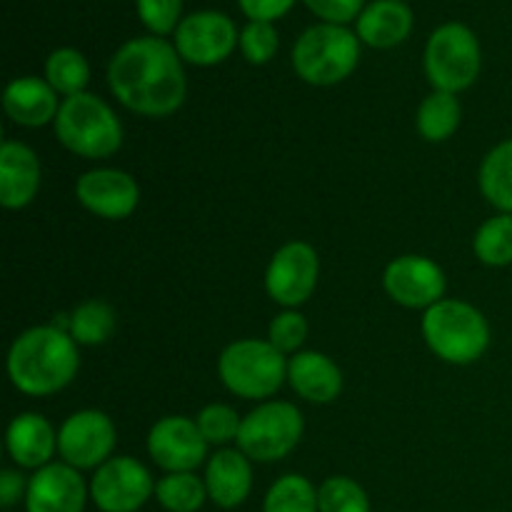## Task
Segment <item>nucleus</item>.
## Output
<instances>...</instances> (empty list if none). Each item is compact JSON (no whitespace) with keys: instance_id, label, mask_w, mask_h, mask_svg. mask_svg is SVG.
<instances>
[{"instance_id":"16","label":"nucleus","mask_w":512,"mask_h":512,"mask_svg":"<svg viewBox=\"0 0 512 512\" xmlns=\"http://www.w3.org/2000/svg\"><path fill=\"white\" fill-rule=\"evenodd\" d=\"M90 500V483L83 473L63 460L35 470L28 478L25 512H85Z\"/></svg>"},{"instance_id":"18","label":"nucleus","mask_w":512,"mask_h":512,"mask_svg":"<svg viewBox=\"0 0 512 512\" xmlns=\"http://www.w3.org/2000/svg\"><path fill=\"white\" fill-rule=\"evenodd\" d=\"M208 498L215 508L235 510L253 490V460L238 448H218L203 465Z\"/></svg>"},{"instance_id":"30","label":"nucleus","mask_w":512,"mask_h":512,"mask_svg":"<svg viewBox=\"0 0 512 512\" xmlns=\"http://www.w3.org/2000/svg\"><path fill=\"white\" fill-rule=\"evenodd\" d=\"M195 423H198L200 435H203L210 448H230V445L238 443L243 418H240L233 405L208 403L205 408L198 410Z\"/></svg>"},{"instance_id":"29","label":"nucleus","mask_w":512,"mask_h":512,"mask_svg":"<svg viewBox=\"0 0 512 512\" xmlns=\"http://www.w3.org/2000/svg\"><path fill=\"white\" fill-rule=\"evenodd\" d=\"M263 512H320L318 488L305 475H283L265 493Z\"/></svg>"},{"instance_id":"12","label":"nucleus","mask_w":512,"mask_h":512,"mask_svg":"<svg viewBox=\"0 0 512 512\" xmlns=\"http://www.w3.org/2000/svg\"><path fill=\"white\" fill-rule=\"evenodd\" d=\"M383 290L395 305L408 310H428L445 298V270L428 255H398L383 270Z\"/></svg>"},{"instance_id":"6","label":"nucleus","mask_w":512,"mask_h":512,"mask_svg":"<svg viewBox=\"0 0 512 512\" xmlns=\"http://www.w3.org/2000/svg\"><path fill=\"white\" fill-rule=\"evenodd\" d=\"M360 60V38L345 25H310L295 40L290 63L303 83L330 88L353 75Z\"/></svg>"},{"instance_id":"19","label":"nucleus","mask_w":512,"mask_h":512,"mask_svg":"<svg viewBox=\"0 0 512 512\" xmlns=\"http://www.w3.org/2000/svg\"><path fill=\"white\" fill-rule=\"evenodd\" d=\"M5 450L20 470H40L55 463L58 455V430L45 415L20 413L5 430Z\"/></svg>"},{"instance_id":"11","label":"nucleus","mask_w":512,"mask_h":512,"mask_svg":"<svg viewBox=\"0 0 512 512\" xmlns=\"http://www.w3.org/2000/svg\"><path fill=\"white\" fill-rule=\"evenodd\" d=\"M155 483L158 480L133 455H113L93 470L90 503L100 512H138L155 498Z\"/></svg>"},{"instance_id":"14","label":"nucleus","mask_w":512,"mask_h":512,"mask_svg":"<svg viewBox=\"0 0 512 512\" xmlns=\"http://www.w3.org/2000/svg\"><path fill=\"white\" fill-rule=\"evenodd\" d=\"M145 448L163 473H195L210 458V445L200 435L195 418L188 415H165L155 420Z\"/></svg>"},{"instance_id":"15","label":"nucleus","mask_w":512,"mask_h":512,"mask_svg":"<svg viewBox=\"0 0 512 512\" xmlns=\"http://www.w3.org/2000/svg\"><path fill=\"white\" fill-rule=\"evenodd\" d=\"M75 200L95 218L125 220L138 210L140 185L120 168H93L75 180Z\"/></svg>"},{"instance_id":"5","label":"nucleus","mask_w":512,"mask_h":512,"mask_svg":"<svg viewBox=\"0 0 512 512\" xmlns=\"http://www.w3.org/2000/svg\"><path fill=\"white\" fill-rule=\"evenodd\" d=\"M218 378L228 393L265 403L288 383V358L268 338H240L220 350Z\"/></svg>"},{"instance_id":"32","label":"nucleus","mask_w":512,"mask_h":512,"mask_svg":"<svg viewBox=\"0 0 512 512\" xmlns=\"http://www.w3.org/2000/svg\"><path fill=\"white\" fill-rule=\"evenodd\" d=\"M308 335H310L308 320H305V315L300 313V310H293V308L280 310L268 325V340L285 355V358L305 350L303 345L308 343Z\"/></svg>"},{"instance_id":"37","label":"nucleus","mask_w":512,"mask_h":512,"mask_svg":"<svg viewBox=\"0 0 512 512\" xmlns=\"http://www.w3.org/2000/svg\"><path fill=\"white\" fill-rule=\"evenodd\" d=\"M238 5L250 20L273 23V20L283 18V15L293 8L295 0H238Z\"/></svg>"},{"instance_id":"21","label":"nucleus","mask_w":512,"mask_h":512,"mask_svg":"<svg viewBox=\"0 0 512 512\" xmlns=\"http://www.w3.org/2000/svg\"><path fill=\"white\" fill-rule=\"evenodd\" d=\"M60 95L50 88V83L38 75H23L5 85L3 110L20 128H45L53 125L60 110Z\"/></svg>"},{"instance_id":"4","label":"nucleus","mask_w":512,"mask_h":512,"mask_svg":"<svg viewBox=\"0 0 512 512\" xmlns=\"http://www.w3.org/2000/svg\"><path fill=\"white\" fill-rule=\"evenodd\" d=\"M53 133L68 153L85 160L113 158L123 148V123L118 113L88 90L63 98Z\"/></svg>"},{"instance_id":"2","label":"nucleus","mask_w":512,"mask_h":512,"mask_svg":"<svg viewBox=\"0 0 512 512\" xmlns=\"http://www.w3.org/2000/svg\"><path fill=\"white\" fill-rule=\"evenodd\" d=\"M8 380L28 398H50L75 380L80 370V345L58 325H33L10 343Z\"/></svg>"},{"instance_id":"10","label":"nucleus","mask_w":512,"mask_h":512,"mask_svg":"<svg viewBox=\"0 0 512 512\" xmlns=\"http://www.w3.org/2000/svg\"><path fill=\"white\" fill-rule=\"evenodd\" d=\"M320 280V255L305 240L280 245L265 268V293L280 308L298 310L313 298Z\"/></svg>"},{"instance_id":"22","label":"nucleus","mask_w":512,"mask_h":512,"mask_svg":"<svg viewBox=\"0 0 512 512\" xmlns=\"http://www.w3.org/2000/svg\"><path fill=\"white\" fill-rule=\"evenodd\" d=\"M413 30V10L405 0H373L355 20L360 43L388 50L408 40Z\"/></svg>"},{"instance_id":"7","label":"nucleus","mask_w":512,"mask_h":512,"mask_svg":"<svg viewBox=\"0 0 512 512\" xmlns=\"http://www.w3.org/2000/svg\"><path fill=\"white\" fill-rule=\"evenodd\" d=\"M305 435V418L298 405L288 400H265L243 415L235 448L253 463H280L295 453Z\"/></svg>"},{"instance_id":"35","label":"nucleus","mask_w":512,"mask_h":512,"mask_svg":"<svg viewBox=\"0 0 512 512\" xmlns=\"http://www.w3.org/2000/svg\"><path fill=\"white\" fill-rule=\"evenodd\" d=\"M315 15H318L323 23L333 25H345L350 20H358V15L363 13L365 0H303Z\"/></svg>"},{"instance_id":"34","label":"nucleus","mask_w":512,"mask_h":512,"mask_svg":"<svg viewBox=\"0 0 512 512\" xmlns=\"http://www.w3.org/2000/svg\"><path fill=\"white\" fill-rule=\"evenodd\" d=\"M135 5H138V15L145 28L158 38L175 33V28L183 20L180 18L183 0H135Z\"/></svg>"},{"instance_id":"8","label":"nucleus","mask_w":512,"mask_h":512,"mask_svg":"<svg viewBox=\"0 0 512 512\" xmlns=\"http://www.w3.org/2000/svg\"><path fill=\"white\" fill-rule=\"evenodd\" d=\"M425 75L433 90L463 93L478 80L483 68L478 35L465 23H445L433 30L425 45Z\"/></svg>"},{"instance_id":"20","label":"nucleus","mask_w":512,"mask_h":512,"mask_svg":"<svg viewBox=\"0 0 512 512\" xmlns=\"http://www.w3.org/2000/svg\"><path fill=\"white\" fill-rule=\"evenodd\" d=\"M288 385L295 395L313 405H330L343 393V370L330 355L300 350L288 358Z\"/></svg>"},{"instance_id":"31","label":"nucleus","mask_w":512,"mask_h":512,"mask_svg":"<svg viewBox=\"0 0 512 512\" xmlns=\"http://www.w3.org/2000/svg\"><path fill=\"white\" fill-rule=\"evenodd\" d=\"M320 512H370V498L358 480L330 475L318 485Z\"/></svg>"},{"instance_id":"9","label":"nucleus","mask_w":512,"mask_h":512,"mask_svg":"<svg viewBox=\"0 0 512 512\" xmlns=\"http://www.w3.org/2000/svg\"><path fill=\"white\" fill-rule=\"evenodd\" d=\"M118 428L103 410H75L58 428V458L75 470H98L115 455Z\"/></svg>"},{"instance_id":"33","label":"nucleus","mask_w":512,"mask_h":512,"mask_svg":"<svg viewBox=\"0 0 512 512\" xmlns=\"http://www.w3.org/2000/svg\"><path fill=\"white\" fill-rule=\"evenodd\" d=\"M280 45V35L273 23H263V20H250L243 30H240V50H243L245 60L253 65H265L275 58Z\"/></svg>"},{"instance_id":"27","label":"nucleus","mask_w":512,"mask_h":512,"mask_svg":"<svg viewBox=\"0 0 512 512\" xmlns=\"http://www.w3.org/2000/svg\"><path fill=\"white\" fill-rule=\"evenodd\" d=\"M155 500L168 512H198L210 498L198 473H165L155 483Z\"/></svg>"},{"instance_id":"24","label":"nucleus","mask_w":512,"mask_h":512,"mask_svg":"<svg viewBox=\"0 0 512 512\" xmlns=\"http://www.w3.org/2000/svg\"><path fill=\"white\" fill-rule=\"evenodd\" d=\"M478 188L498 213L512 215V138L500 140L485 153L478 170Z\"/></svg>"},{"instance_id":"25","label":"nucleus","mask_w":512,"mask_h":512,"mask_svg":"<svg viewBox=\"0 0 512 512\" xmlns=\"http://www.w3.org/2000/svg\"><path fill=\"white\" fill-rule=\"evenodd\" d=\"M118 313L110 303L100 298L83 300L68 313V333L80 348H98L115 335Z\"/></svg>"},{"instance_id":"3","label":"nucleus","mask_w":512,"mask_h":512,"mask_svg":"<svg viewBox=\"0 0 512 512\" xmlns=\"http://www.w3.org/2000/svg\"><path fill=\"white\" fill-rule=\"evenodd\" d=\"M425 345L448 365H473L488 353L490 323L468 300L443 298L420 318Z\"/></svg>"},{"instance_id":"1","label":"nucleus","mask_w":512,"mask_h":512,"mask_svg":"<svg viewBox=\"0 0 512 512\" xmlns=\"http://www.w3.org/2000/svg\"><path fill=\"white\" fill-rule=\"evenodd\" d=\"M108 88L125 110L140 118H170L188 98L183 58L158 35L133 38L110 58Z\"/></svg>"},{"instance_id":"13","label":"nucleus","mask_w":512,"mask_h":512,"mask_svg":"<svg viewBox=\"0 0 512 512\" xmlns=\"http://www.w3.org/2000/svg\"><path fill=\"white\" fill-rule=\"evenodd\" d=\"M238 43L240 33L235 23L218 10L185 15L173 33V45L183 63L198 65V68L223 63Z\"/></svg>"},{"instance_id":"17","label":"nucleus","mask_w":512,"mask_h":512,"mask_svg":"<svg viewBox=\"0 0 512 512\" xmlns=\"http://www.w3.org/2000/svg\"><path fill=\"white\" fill-rule=\"evenodd\" d=\"M43 168L40 158L23 140H3L0 145V205L5 210H25L40 193Z\"/></svg>"},{"instance_id":"28","label":"nucleus","mask_w":512,"mask_h":512,"mask_svg":"<svg viewBox=\"0 0 512 512\" xmlns=\"http://www.w3.org/2000/svg\"><path fill=\"white\" fill-rule=\"evenodd\" d=\"M473 255L488 268L512 265V215L498 213L485 220L473 235Z\"/></svg>"},{"instance_id":"26","label":"nucleus","mask_w":512,"mask_h":512,"mask_svg":"<svg viewBox=\"0 0 512 512\" xmlns=\"http://www.w3.org/2000/svg\"><path fill=\"white\" fill-rule=\"evenodd\" d=\"M45 80L60 98L85 93L90 83V63L80 50L58 48L45 60Z\"/></svg>"},{"instance_id":"36","label":"nucleus","mask_w":512,"mask_h":512,"mask_svg":"<svg viewBox=\"0 0 512 512\" xmlns=\"http://www.w3.org/2000/svg\"><path fill=\"white\" fill-rule=\"evenodd\" d=\"M25 493H28V478L23 475V470H0V508L10 510L18 503H25Z\"/></svg>"},{"instance_id":"23","label":"nucleus","mask_w":512,"mask_h":512,"mask_svg":"<svg viewBox=\"0 0 512 512\" xmlns=\"http://www.w3.org/2000/svg\"><path fill=\"white\" fill-rule=\"evenodd\" d=\"M460 123H463V105H460L458 95L433 90L420 100L418 113H415V130L428 143L450 140L458 133Z\"/></svg>"}]
</instances>
